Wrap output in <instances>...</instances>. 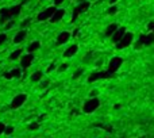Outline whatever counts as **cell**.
<instances>
[{
	"mask_svg": "<svg viewBox=\"0 0 154 138\" xmlns=\"http://www.w3.org/2000/svg\"><path fill=\"white\" fill-rule=\"evenodd\" d=\"M116 29H118V26H116L115 23H113V24H110V26L105 29V37H111V35L113 34V31H115Z\"/></svg>",
	"mask_w": 154,
	"mask_h": 138,
	"instance_id": "19",
	"label": "cell"
},
{
	"mask_svg": "<svg viewBox=\"0 0 154 138\" xmlns=\"http://www.w3.org/2000/svg\"><path fill=\"white\" fill-rule=\"evenodd\" d=\"M4 133H6L7 135L12 134V133H14V126H6V129H4Z\"/></svg>",
	"mask_w": 154,
	"mask_h": 138,
	"instance_id": "25",
	"label": "cell"
},
{
	"mask_svg": "<svg viewBox=\"0 0 154 138\" xmlns=\"http://www.w3.org/2000/svg\"><path fill=\"white\" fill-rule=\"evenodd\" d=\"M115 77V73L110 71H105V72H96V73H92L89 77H88V83H93V81H97V80H102V79H112Z\"/></svg>",
	"mask_w": 154,
	"mask_h": 138,
	"instance_id": "3",
	"label": "cell"
},
{
	"mask_svg": "<svg viewBox=\"0 0 154 138\" xmlns=\"http://www.w3.org/2000/svg\"><path fill=\"white\" fill-rule=\"evenodd\" d=\"M116 1H118V0H110V4H115Z\"/></svg>",
	"mask_w": 154,
	"mask_h": 138,
	"instance_id": "36",
	"label": "cell"
},
{
	"mask_svg": "<svg viewBox=\"0 0 154 138\" xmlns=\"http://www.w3.org/2000/svg\"><path fill=\"white\" fill-rule=\"evenodd\" d=\"M154 42V32H149V34H143V35L139 37L138 39V45L137 47H141V46H150L151 44Z\"/></svg>",
	"mask_w": 154,
	"mask_h": 138,
	"instance_id": "5",
	"label": "cell"
},
{
	"mask_svg": "<svg viewBox=\"0 0 154 138\" xmlns=\"http://www.w3.org/2000/svg\"><path fill=\"white\" fill-rule=\"evenodd\" d=\"M3 76H4V79H7V80H10V79H18V77H21V69L15 68V69H12V71L6 72Z\"/></svg>",
	"mask_w": 154,
	"mask_h": 138,
	"instance_id": "11",
	"label": "cell"
},
{
	"mask_svg": "<svg viewBox=\"0 0 154 138\" xmlns=\"http://www.w3.org/2000/svg\"><path fill=\"white\" fill-rule=\"evenodd\" d=\"M147 29L149 30H153L154 29V22H150V23L147 24Z\"/></svg>",
	"mask_w": 154,
	"mask_h": 138,
	"instance_id": "32",
	"label": "cell"
},
{
	"mask_svg": "<svg viewBox=\"0 0 154 138\" xmlns=\"http://www.w3.org/2000/svg\"><path fill=\"white\" fill-rule=\"evenodd\" d=\"M116 11H118V7L116 6H112V7H110V8L107 10V14L108 15H113V14H116Z\"/></svg>",
	"mask_w": 154,
	"mask_h": 138,
	"instance_id": "22",
	"label": "cell"
},
{
	"mask_svg": "<svg viewBox=\"0 0 154 138\" xmlns=\"http://www.w3.org/2000/svg\"><path fill=\"white\" fill-rule=\"evenodd\" d=\"M64 15H65V10H55L53 12V15L50 16V22L52 23H57V22H60L64 18Z\"/></svg>",
	"mask_w": 154,
	"mask_h": 138,
	"instance_id": "10",
	"label": "cell"
},
{
	"mask_svg": "<svg viewBox=\"0 0 154 138\" xmlns=\"http://www.w3.org/2000/svg\"><path fill=\"white\" fill-rule=\"evenodd\" d=\"M70 38V32L68 31H62L60 32V35L57 37V45H62V44H66L68 39Z\"/></svg>",
	"mask_w": 154,
	"mask_h": 138,
	"instance_id": "13",
	"label": "cell"
},
{
	"mask_svg": "<svg viewBox=\"0 0 154 138\" xmlns=\"http://www.w3.org/2000/svg\"><path fill=\"white\" fill-rule=\"evenodd\" d=\"M4 129H6V125L3 122H0V134H3L4 133Z\"/></svg>",
	"mask_w": 154,
	"mask_h": 138,
	"instance_id": "28",
	"label": "cell"
},
{
	"mask_svg": "<svg viewBox=\"0 0 154 138\" xmlns=\"http://www.w3.org/2000/svg\"><path fill=\"white\" fill-rule=\"evenodd\" d=\"M8 19H11L8 8H1L0 10V23H6Z\"/></svg>",
	"mask_w": 154,
	"mask_h": 138,
	"instance_id": "15",
	"label": "cell"
},
{
	"mask_svg": "<svg viewBox=\"0 0 154 138\" xmlns=\"http://www.w3.org/2000/svg\"><path fill=\"white\" fill-rule=\"evenodd\" d=\"M133 38H134L133 32H127V31H126L125 34H123L122 38L116 42V49L120 50V49H126V47H128L131 45V42H133Z\"/></svg>",
	"mask_w": 154,
	"mask_h": 138,
	"instance_id": "1",
	"label": "cell"
},
{
	"mask_svg": "<svg viewBox=\"0 0 154 138\" xmlns=\"http://www.w3.org/2000/svg\"><path fill=\"white\" fill-rule=\"evenodd\" d=\"M39 47H41V42H39V41H35V42H31V44L29 45L27 50H29V53H34V52H37Z\"/></svg>",
	"mask_w": 154,
	"mask_h": 138,
	"instance_id": "18",
	"label": "cell"
},
{
	"mask_svg": "<svg viewBox=\"0 0 154 138\" xmlns=\"http://www.w3.org/2000/svg\"><path fill=\"white\" fill-rule=\"evenodd\" d=\"M64 1H65V0H54V4H55V6H60V4H62Z\"/></svg>",
	"mask_w": 154,
	"mask_h": 138,
	"instance_id": "31",
	"label": "cell"
},
{
	"mask_svg": "<svg viewBox=\"0 0 154 138\" xmlns=\"http://www.w3.org/2000/svg\"><path fill=\"white\" fill-rule=\"evenodd\" d=\"M30 22H31V19H30V18L24 19V21L21 23V27H22V29H24V27H27V26H29V24H30Z\"/></svg>",
	"mask_w": 154,
	"mask_h": 138,
	"instance_id": "27",
	"label": "cell"
},
{
	"mask_svg": "<svg viewBox=\"0 0 154 138\" xmlns=\"http://www.w3.org/2000/svg\"><path fill=\"white\" fill-rule=\"evenodd\" d=\"M26 35H27V31H26V30H21V31H19L16 35H15L14 42H15V44H21L22 41H24Z\"/></svg>",
	"mask_w": 154,
	"mask_h": 138,
	"instance_id": "17",
	"label": "cell"
},
{
	"mask_svg": "<svg viewBox=\"0 0 154 138\" xmlns=\"http://www.w3.org/2000/svg\"><path fill=\"white\" fill-rule=\"evenodd\" d=\"M22 6H23V4H16V6H14V7H11V8H8L10 16H11V18H14V16H18V15L21 14V11H22Z\"/></svg>",
	"mask_w": 154,
	"mask_h": 138,
	"instance_id": "16",
	"label": "cell"
},
{
	"mask_svg": "<svg viewBox=\"0 0 154 138\" xmlns=\"http://www.w3.org/2000/svg\"><path fill=\"white\" fill-rule=\"evenodd\" d=\"M68 69V64H62L61 66H60V72H64V71H66Z\"/></svg>",
	"mask_w": 154,
	"mask_h": 138,
	"instance_id": "30",
	"label": "cell"
},
{
	"mask_svg": "<svg viewBox=\"0 0 154 138\" xmlns=\"http://www.w3.org/2000/svg\"><path fill=\"white\" fill-rule=\"evenodd\" d=\"M77 50H79V46L77 45H72V46H69L66 50L64 52V57H66V58H69V57H73L76 53H77Z\"/></svg>",
	"mask_w": 154,
	"mask_h": 138,
	"instance_id": "14",
	"label": "cell"
},
{
	"mask_svg": "<svg viewBox=\"0 0 154 138\" xmlns=\"http://www.w3.org/2000/svg\"><path fill=\"white\" fill-rule=\"evenodd\" d=\"M38 127H39V123H37V122H32V123L29 125V130H31V131L38 130Z\"/></svg>",
	"mask_w": 154,
	"mask_h": 138,
	"instance_id": "23",
	"label": "cell"
},
{
	"mask_svg": "<svg viewBox=\"0 0 154 138\" xmlns=\"http://www.w3.org/2000/svg\"><path fill=\"white\" fill-rule=\"evenodd\" d=\"M54 69H55V64H54V62H52L50 66L47 68V72H52V71H54Z\"/></svg>",
	"mask_w": 154,
	"mask_h": 138,
	"instance_id": "29",
	"label": "cell"
},
{
	"mask_svg": "<svg viewBox=\"0 0 154 138\" xmlns=\"http://www.w3.org/2000/svg\"><path fill=\"white\" fill-rule=\"evenodd\" d=\"M79 32H80V30H79V29H76L74 32H73V37H77V35H79Z\"/></svg>",
	"mask_w": 154,
	"mask_h": 138,
	"instance_id": "34",
	"label": "cell"
},
{
	"mask_svg": "<svg viewBox=\"0 0 154 138\" xmlns=\"http://www.w3.org/2000/svg\"><path fill=\"white\" fill-rule=\"evenodd\" d=\"M12 26H14V22H10V23H7V29H11Z\"/></svg>",
	"mask_w": 154,
	"mask_h": 138,
	"instance_id": "35",
	"label": "cell"
},
{
	"mask_svg": "<svg viewBox=\"0 0 154 138\" xmlns=\"http://www.w3.org/2000/svg\"><path fill=\"white\" fill-rule=\"evenodd\" d=\"M89 6H91L89 1H83V3H80L79 6L76 7L74 10H73V14H72V19H70V22L73 23V22L77 21V18H79V16L83 14V12L87 11V10L89 8Z\"/></svg>",
	"mask_w": 154,
	"mask_h": 138,
	"instance_id": "2",
	"label": "cell"
},
{
	"mask_svg": "<svg viewBox=\"0 0 154 138\" xmlns=\"http://www.w3.org/2000/svg\"><path fill=\"white\" fill-rule=\"evenodd\" d=\"M42 79V72L38 71V72H34V73L31 75V81H39V80Z\"/></svg>",
	"mask_w": 154,
	"mask_h": 138,
	"instance_id": "20",
	"label": "cell"
},
{
	"mask_svg": "<svg viewBox=\"0 0 154 138\" xmlns=\"http://www.w3.org/2000/svg\"><path fill=\"white\" fill-rule=\"evenodd\" d=\"M34 61V54H24L23 57H22V61H21V65L23 69H27V68L31 66V62Z\"/></svg>",
	"mask_w": 154,
	"mask_h": 138,
	"instance_id": "9",
	"label": "cell"
},
{
	"mask_svg": "<svg viewBox=\"0 0 154 138\" xmlns=\"http://www.w3.org/2000/svg\"><path fill=\"white\" fill-rule=\"evenodd\" d=\"M125 32H126V27H118V29L113 31V34H112V41L113 42H118L123 37Z\"/></svg>",
	"mask_w": 154,
	"mask_h": 138,
	"instance_id": "12",
	"label": "cell"
},
{
	"mask_svg": "<svg viewBox=\"0 0 154 138\" xmlns=\"http://www.w3.org/2000/svg\"><path fill=\"white\" fill-rule=\"evenodd\" d=\"M26 99H27V95H26V94H19V95H16V96L12 99V102H11V108H12V110L19 108V107H21L22 104L26 102Z\"/></svg>",
	"mask_w": 154,
	"mask_h": 138,
	"instance_id": "7",
	"label": "cell"
},
{
	"mask_svg": "<svg viewBox=\"0 0 154 138\" xmlns=\"http://www.w3.org/2000/svg\"><path fill=\"white\" fill-rule=\"evenodd\" d=\"M122 64H123V58H120V57H113V58H111V61H110L108 71L112 72V73H116L118 69L122 66Z\"/></svg>",
	"mask_w": 154,
	"mask_h": 138,
	"instance_id": "6",
	"label": "cell"
},
{
	"mask_svg": "<svg viewBox=\"0 0 154 138\" xmlns=\"http://www.w3.org/2000/svg\"><path fill=\"white\" fill-rule=\"evenodd\" d=\"M21 54H22V50H21V49L15 50V52H12V53H11V56H10V60H11V61H14V60H16L18 57L21 56Z\"/></svg>",
	"mask_w": 154,
	"mask_h": 138,
	"instance_id": "21",
	"label": "cell"
},
{
	"mask_svg": "<svg viewBox=\"0 0 154 138\" xmlns=\"http://www.w3.org/2000/svg\"><path fill=\"white\" fill-rule=\"evenodd\" d=\"M6 41H7V34L6 32H1V34H0V46H1Z\"/></svg>",
	"mask_w": 154,
	"mask_h": 138,
	"instance_id": "24",
	"label": "cell"
},
{
	"mask_svg": "<svg viewBox=\"0 0 154 138\" xmlns=\"http://www.w3.org/2000/svg\"><path fill=\"white\" fill-rule=\"evenodd\" d=\"M55 10H57L55 7H49V8H46L45 11L39 12V14H38V16H37V19H38V21H41V22L47 21V19H50V16L53 15V12H54Z\"/></svg>",
	"mask_w": 154,
	"mask_h": 138,
	"instance_id": "8",
	"label": "cell"
},
{
	"mask_svg": "<svg viewBox=\"0 0 154 138\" xmlns=\"http://www.w3.org/2000/svg\"><path fill=\"white\" fill-rule=\"evenodd\" d=\"M83 75V69H79V71H76L74 73H73V80H77L80 76Z\"/></svg>",
	"mask_w": 154,
	"mask_h": 138,
	"instance_id": "26",
	"label": "cell"
},
{
	"mask_svg": "<svg viewBox=\"0 0 154 138\" xmlns=\"http://www.w3.org/2000/svg\"><path fill=\"white\" fill-rule=\"evenodd\" d=\"M99 106H100V100L97 99V97H92V99L85 102L83 110H84V112H87V114H91V112L96 111V108H99Z\"/></svg>",
	"mask_w": 154,
	"mask_h": 138,
	"instance_id": "4",
	"label": "cell"
},
{
	"mask_svg": "<svg viewBox=\"0 0 154 138\" xmlns=\"http://www.w3.org/2000/svg\"><path fill=\"white\" fill-rule=\"evenodd\" d=\"M47 85H49V81H47V80H46V81H45V83H42V85H41V88H46Z\"/></svg>",
	"mask_w": 154,
	"mask_h": 138,
	"instance_id": "33",
	"label": "cell"
}]
</instances>
